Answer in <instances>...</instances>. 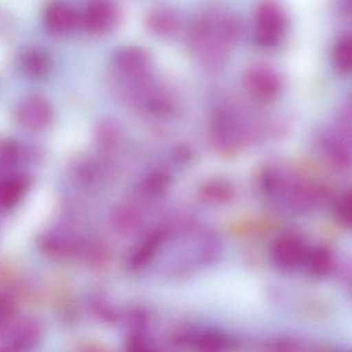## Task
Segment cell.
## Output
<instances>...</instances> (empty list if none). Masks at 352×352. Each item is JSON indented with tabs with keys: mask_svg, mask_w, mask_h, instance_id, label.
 I'll return each mask as SVG.
<instances>
[{
	"mask_svg": "<svg viewBox=\"0 0 352 352\" xmlns=\"http://www.w3.org/2000/svg\"><path fill=\"white\" fill-rule=\"evenodd\" d=\"M146 24L150 32L158 36H170L177 32L180 26V18L173 10L156 9L150 12L146 18Z\"/></svg>",
	"mask_w": 352,
	"mask_h": 352,
	"instance_id": "8fae6325",
	"label": "cell"
},
{
	"mask_svg": "<svg viewBox=\"0 0 352 352\" xmlns=\"http://www.w3.org/2000/svg\"><path fill=\"white\" fill-rule=\"evenodd\" d=\"M244 83L249 94L259 100H274L282 89V80L277 72L263 65L249 69Z\"/></svg>",
	"mask_w": 352,
	"mask_h": 352,
	"instance_id": "52a82bcc",
	"label": "cell"
},
{
	"mask_svg": "<svg viewBox=\"0 0 352 352\" xmlns=\"http://www.w3.org/2000/svg\"><path fill=\"white\" fill-rule=\"evenodd\" d=\"M96 137L98 145L104 148H113L120 141V131L114 122L107 120L98 124Z\"/></svg>",
	"mask_w": 352,
	"mask_h": 352,
	"instance_id": "ffe728a7",
	"label": "cell"
},
{
	"mask_svg": "<svg viewBox=\"0 0 352 352\" xmlns=\"http://www.w3.org/2000/svg\"><path fill=\"white\" fill-rule=\"evenodd\" d=\"M189 36L205 65L219 69L226 65L230 45L240 36V24L230 16L208 14L192 24Z\"/></svg>",
	"mask_w": 352,
	"mask_h": 352,
	"instance_id": "6da1fadb",
	"label": "cell"
},
{
	"mask_svg": "<svg viewBox=\"0 0 352 352\" xmlns=\"http://www.w3.org/2000/svg\"><path fill=\"white\" fill-rule=\"evenodd\" d=\"M333 61L340 73H352V36L348 34L337 41L333 47Z\"/></svg>",
	"mask_w": 352,
	"mask_h": 352,
	"instance_id": "d6986e66",
	"label": "cell"
},
{
	"mask_svg": "<svg viewBox=\"0 0 352 352\" xmlns=\"http://www.w3.org/2000/svg\"><path fill=\"white\" fill-rule=\"evenodd\" d=\"M30 187V179L24 175H13L3 181L1 186V206L3 209L15 207L25 195Z\"/></svg>",
	"mask_w": 352,
	"mask_h": 352,
	"instance_id": "5bb4252c",
	"label": "cell"
},
{
	"mask_svg": "<svg viewBox=\"0 0 352 352\" xmlns=\"http://www.w3.org/2000/svg\"><path fill=\"white\" fill-rule=\"evenodd\" d=\"M119 10L110 0H94L86 8L82 24L88 32L96 34H107L116 26Z\"/></svg>",
	"mask_w": 352,
	"mask_h": 352,
	"instance_id": "ba28073f",
	"label": "cell"
},
{
	"mask_svg": "<svg viewBox=\"0 0 352 352\" xmlns=\"http://www.w3.org/2000/svg\"><path fill=\"white\" fill-rule=\"evenodd\" d=\"M201 195L210 203L226 204L234 199L236 189L228 181L213 180L201 187Z\"/></svg>",
	"mask_w": 352,
	"mask_h": 352,
	"instance_id": "ac0fdd59",
	"label": "cell"
},
{
	"mask_svg": "<svg viewBox=\"0 0 352 352\" xmlns=\"http://www.w3.org/2000/svg\"><path fill=\"white\" fill-rule=\"evenodd\" d=\"M114 65L121 75L135 81H143L149 74L151 59L143 48L125 47L115 54Z\"/></svg>",
	"mask_w": 352,
	"mask_h": 352,
	"instance_id": "9c48e42d",
	"label": "cell"
},
{
	"mask_svg": "<svg viewBox=\"0 0 352 352\" xmlns=\"http://www.w3.org/2000/svg\"><path fill=\"white\" fill-rule=\"evenodd\" d=\"M333 265L335 258L331 249L320 245L309 249L304 267L314 277H324L333 271Z\"/></svg>",
	"mask_w": 352,
	"mask_h": 352,
	"instance_id": "4fadbf2b",
	"label": "cell"
},
{
	"mask_svg": "<svg viewBox=\"0 0 352 352\" xmlns=\"http://www.w3.org/2000/svg\"><path fill=\"white\" fill-rule=\"evenodd\" d=\"M259 187L274 205L290 212L307 211L322 197L318 187L278 166L263 170Z\"/></svg>",
	"mask_w": 352,
	"mask_h": 352,
	"instance_id": "7a4b0ae2",
	"label": "cell"
},
{
	"mask_svg": "<svg viewBox=\"0 0 352 352\" xmlns=\"http://www.w3.org/2000/svg\"><path fill=\"white\" fill-rule=\"evenodd\" d=\"M211 137L214 146L222 153H236L250 137L248 127L230 109H218L212 118Z\"/></svg>",
	"mask_w": 352,
	"mask_h": 352,
	"instance_id": "3957f363",
	"label": "cell"
},
{
	"mask_svg": "<svg viewBox=\"0 0 352 352\" xmlns=\"http://www.w3.org/2000/svg\"><path fill=\"white\" fill-rule=\"evenodd\" d=\"M338 221L346 228H352V189L342 193L335 204Z\"/></svg>",
	"mask_w": 352,
	"mask_h": 352,
	"instance_id": "44dd1931",
	"label": "cell"
},
{
	"mask_svg": "<svg viewBox=\"0 0 352 352\" xmlns=\"http://www.w3.org/2000/svg\"><path fill=\"white\" fill-rule=\"evenodd\" d=\"M17 119L20 124L30 131H46L52 123V106L44 96H28L18 106Z\"/></svg>",
	"mask_w": 352,
	"mask_h": 352,
	"instance_id": "8992f818",
	"label": "cell"
},
{
	"mask_svg": "<svg viewBox=\"0 0 352 352\" xmlns=\"http://www.w3.org/2000/svg\"><path fill=\"white\" fill-rule=\"evenodd\" d=\"M309 247L306 241L296 232H284L272 243L271 261L280 271L292 272L304 267Z\"/></svg>",
	"mask_w": 352,
	"mask_h": 352,
	"instance_id": "277c9868",
	"label": "cell"
},
{
	"mask_svg": "<svg viewBox=\"0 0 352 352\" xmlns=\"http://www.w3.org/2000/svg\"><path fill=\"white\" fill-rule=\"evenodd\" d=\"M321 152L333 168L348 170L352 164V153L343 142L327 137L320 142Z\"/></svg>",
	"mask_w": 352,
	"mask_h": 352,
	"instance_id": "7c38bea8",
	"label": "cell"
},
{
	"mask_svg": "<svg viewBox=\"0 0 352 352\" xmlns=\"http://www.w3.org/2000/svg\"><path fill=\"white\" fill-rule=\"evenodd\" d=\"M286 28L285 13L274 0H263L255 13V40L263 47H274L281 41Z\"/></svg>",
	"mask_w": 352,
	"mask_h": 352,
	"instance_id": "5b68a950",
	"label": "cell"
},
{
	"mask_svg": "<svg viewBox=\"0 0 352 352\" xmlns=\"http://www.w3.org/2000/svg\"><path fill=\"white\" fill-rule=\"evenodd\" d=\"M50 56L42 49H32L24 53L22 57L24 72L34 79L45 77L50 69Z\"/></svg>",
	"mask_w": 352,
	"mask_h": 352,
	"instance_id": "9a60e30c",
	"label": "cell"
},
{
	"mask_svg": "<svg viewBox=\"0 0 352 352\" xmlns=\"http://www.w3.org/2000/svg\"><path fill=\"white\" fill-rule=\"evenodd\" d=\"M342 6H343L344 13L352 17V0H342Z\"/></svg>",
	"mask_w": 352,
	"mask_h": 352,
	"instance_id": "7402d4cb",
	"label": "cell"
},
{
	"mask_svg": "<svg viewBox=\"0 0 352 352\" xmlns=\"http://www.w3.org/2000/svg\"><path fill=\"white\" fill-rule=\"evenodd\" d=\"M40 335L41 327L36 321H22L12 331L10 344L13 346L14 349H24L28 346H32V344L36 343L40 338Z\"/></svg>",
	"mask_w": 352,
	"mask_h": 352,
	"instance_id": "e0dca14e",
	"label": "cell"
},
{
	"mask_svg": "<svg viewBox=\"0 0 352 352\" xmlns=\"http://www.w3.org/2000/svg\"><path fill=\"white\" fill-rule=\"evenodd\" d=\"M164 238V234L162 232H156L148 236L131 255V259H129L131 267L137 269V267H142L147 265L153 258L158 249L162 247Z\"/></svg>",
	"mask_w": 352,
	"mask_h": 352,
	"instance_id": "2e32d148",
	"label": "cell"
},
{
	"mask_svg": "<svg viewBox=\"0 0 352 352\" xmlns=\"http://www.w3.org/2000/svg\"><path fill=\"white\" fill-rule=\"evenodd\" d=\"M81 23L82 16L65 1H55L49 5L45 12V25L48 32L55 36L71 34Z\"/></svg>",
	"mask_w": 352,
	"mask_h": 352,
	"instance_id": "30bf717a",
	"label": "cell"
}]
</instances>
